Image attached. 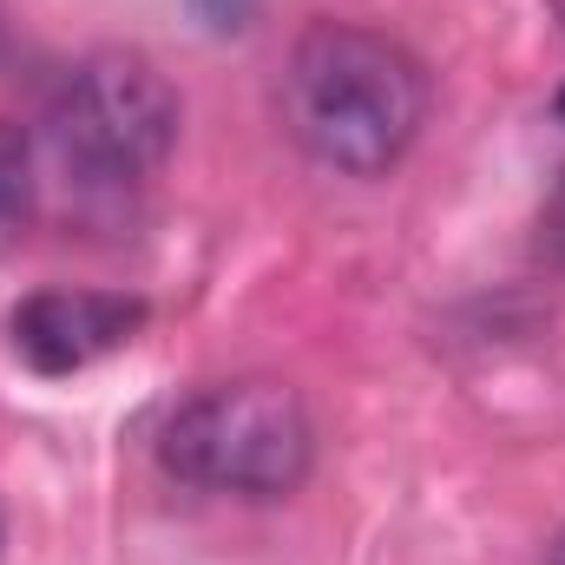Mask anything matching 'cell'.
<instances>
[{"mask_svg":"<svg viewBox=\"0 0 565 565\" xmlns=\"http://www.w3.org/2000/svg\"><path fill=\"white\" fill-rule=\"evenodd\" d=\"M282 126L316 164L382 178L427 126L422 60L355 20H316L282 66Z\"/></svg>","mask_w":565,"mask_h":565,"instance_id":"6da1fadb","label":"cell"},{"mask_svg":"<svg viewBox=\"0 0 565 565\" xmlns=\"http://www.w3.org/2000/svg\"><path fill=\"white\" fill-rule=\"evenodd\" d=\"M553 565H565V540H559V553H553Z\"/></svg>","mask_w":565,"mask_h":565,"instance_id":"52a82bcc","label":"cell"},{"mask_svg":"<svg viewBox=\"0 0 565 565\" xmlns=\"http://www.w3.org/2000/svg\"><path fill=\"white\" fill-rule=\"evenodd\" d=\"M145 316H151L145 296H126V289H33L13 302L7 335L33 375L60 382V375H79V369L119 355L145 329Z\"/></svg>","mask_w":565,"mask_h":565,"instance_id":"277c9868","label":"cell"},{"mask_svg":"<svg viewBox=\"0 0 565 565\" xmlns=\"http://www.w3.org/2000/svg\"><path fill=\"white\" fill-rule=\"evenodd\" d=\"M191 7H198V13H204L211 26H244L257 0H191Z\"/></svg>","mask_w":565,"mask_h":565,"instance_id":"8992f818","label":"cell"},{"mask_svg":"<svg viewBox=\"0 0 565 565\" xmlns=\"http://www.w3.org/2000/svg\"><path fill=\"white\" fill-rule=\"evenodd\" d=\"M559 119H565V93H559Z\"/></svg>","mask_w":565,"mask_h":565,"instance_id":"ba28073f","label":"cell"},{"mask_svg":"<svg viewBox=\"0 0 565 565\" xmlns=\"http://www.w3.org/2000/svg\"><path fill=\"white\" fill-rule=\"evenodd\" d=\"M158 460L171 480L237 500H289L316 467V422L277 375L211 382L178 402L158 427Z\"/></svg>","mask_w":565,"mask_h":565,"instance_id":"7a4b0ae2","label":"cell"},{"mask_svg":"<svg viewBox=\"0 0 565 565\" xmlns=\"http://www.w3.org/2000/svg\"><path fill=\"white\" fill-rule=\"evenodd\" d=\"M178 119H184V106H178L171 79L145 53L113 46V53H93L66 79V93L46 119V145L79 198H126L171 158Z\"/></svg>","mask_w":565,"mask_h":565,"instance_id":"3957f363","label":"cell"},{"mask_svg":"<svg viewBox=\"0 0 565 565\" xmlns=\"http://www.w3.org/2000/svg\"><path fill=\"white\" fill-rule=\"evenodd\" d=\"M33 191H40L33 151H26V139H20L13 126H0V250H13V244L26 237V224H33Z\"/></svg>","mask_w":565,"mask_h":565,"instance_id":"5b68a950","label":"cell"}]
</instances>
